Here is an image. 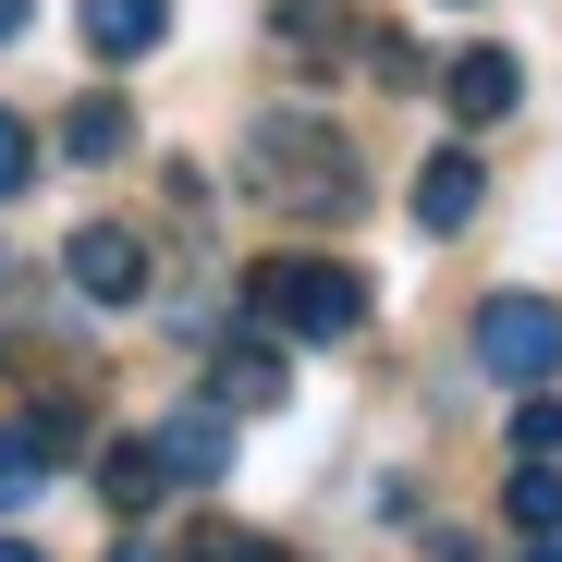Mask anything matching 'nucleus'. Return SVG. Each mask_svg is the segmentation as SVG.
I'll list each match as a JSON object with an SVG mask.
<instances>
[{
	"label": "nucleus",
	"instance_id": "nucleus-1",
	"mask_svg": "<svg viewBox=\"0 0 562 562\" xmlns=\"http://www.w3.org/2000/svg\"><path fill=\"white\" fill-rule=\"evenodd\" d=\"M233 183H245L257 209H281V221H355V209H367V159H355L318 111H269V123L245 135Z\"/></svg>",
	"mask_w": 562,
	"mask_h": 562
},
{
	"label": "nucleus",
	"instance_id": "nucleus-2",
	"mask_svg": "<svg viewBox=\"0 0 562 562\" xmlns=\"http://www.w3.org/2000/svg\"><path fill=\"white\" fill-rule=\"evenodd\" d=\"M245 318L281 342H355L367 330V269L342 257H257L245 269Z\"/></svg>",
	"mask_w": 562,
	"mask_h": 562
},
{
	"label": "nucleus",
	"instance_id": "nucleus-3",
	"mask_svg": "<svg viewBox=\"0 0 562 562\" xmlns=\"http://www.w3.org/2000/svg\"><path fill=\"white\" fill-rule=\"evenodd\" d=\"M464 355H477L502 392H550L562 380V306L550 294H490L477 318H464Z\"/></svg>",
	"mask_w": 562,
	"mask_h": 562
},
{
	"label": "nucleus",
	"instance_id": "nucleus-4",
	"mask_svg": "<svg viewBox=\"0 0 562 562\" xmlns=\"http://www.w3.org/2000/svg\"><path fill=\"white\" fill-rule=\"evenodd\" d=\"M61 269H74L86 306H147V281H159V257H147L135 221H86V233L61 245Z\"/></svg>",
	"mask_w": 562,
	"mask_h": 562
},
{
	"label": "nucleus",
	"instance_id": "nucleus-5",
	"mask_svg": "<svg viewBox=\"0 0 562 562\" xmlns=\"http://www.w3.org/2000/svg\"><path fill=\"white\" fill-rule=\"evenodd\" d=\"M440 99H452V123H514L526 61H514V49H452V61H440Z\"/></svg>",
	"mask_w": 562,
	"mask_h": 562
},
{
	"label": "nucleus",
	"instance_id": "nucleus-6",
	"mask_svg": "<svg viewBox=\"0 0 562 562\" xmlns=\"http://www.w3.org/2000/svg\"><path fill=\"white\" fill-rule=\"evenodd\" d=\"M74 37H86V61H147L159 37H171V0H74Z\"/></svg>",
	"mask_w": 562,
	"mask_h": 562
},
{
	"label": "nucleus",
	"instance_id": "nucleus-7",
	"mask_svg": "<svg viewBox=\"0 0 562 562\" xmlns=\"http://www.w3.org/2000/svg\"><path fill=\"white\" fill-rule=\"evenodd\" d=\"M477 196H490L477 147H428V171H416V233H464V221H477Z\"/></svg>",
	"mask_w": 562,
	"mask_h": 562
},
{
	"label": "nucleus",
	"instance_id": "nucleus-8",
	"mask_svg": "<svg viewBox=\"0 0 562 562\" xmlns=\"http://www.w3.org/2000/svg\"><path fill=\"white\" fill-rule=\"evenodd\" d=\"M147 440H159V464H171V477H196V490H209L221 464H233V404H183V416H159Z\"/></svg>",
	"mask_w": 562,
	"mask_h": 562
},
{
	"label": "nucleus",
	"instance_id": "nucleus-9",
	"mask_svg": "<svg viewBox=\"0 0 562 562\" xmlns=\"http://www.w3.org/2000/svg\"><path fill=\"white\" fill-rule=\"evenodd\" d=\"M281 392H294V367H281V355H269L257 330H233V355L209 367V404H233V416H269Z\"/></svg>",
	"mask_w": 562,
	"mask_h": 562
},
{
	"label": "nucleus",
	"instance_id": "nucleus-10",
	"mask_svg": "<svg viewBox=\"0 0 562 562\" xmlns=\"http://www.w3.org/2000/svg\"><path fill=\"white\" fill-rule=\"evenodd\" d=\"M269 37H281V61H294V74H330V61L355 49V25L330 13V0H269Z\"/></svg>",
	"mask_w": 562,
	"mask_h": 562
},
{
	"label": "nucleus",
	"instance_id": "nucleus-11",
	"mask_svg": "<svg viewBox=\"0 0 562 562\" xmlns=\"http://www.w3.org/2000/svg\"><path fill=\"white\" fill-rule=\"evenodd\" d=\"M123 147H135V111L111 99V86H99V99H74V111H61V159H86V171H111Z\"/></svg>",
	"mask_w": 562,
	"mask_h": 562
},
{
	"label": "nucleus",
	"instance_id": "nucleus-12",
	"mask_svg": "<svg viewBox=\"0 0 562 562\" xmlns=\"http://www.w3.org/2000/svg\"><path fill=\"white\" fill-rule=\"evenodd\" d=\"M159 490H171V464H159V440H147V428L99 452V502H111V514H147Z\"/></svg>",
	"mask_w": 562,
	"mask_h": 562
},
{
	"label": "nucleus",
	"instance_id": "nucleus-13",
	"mask_svg": "<svg viewBox=\"0 0 562 562\" xmlns=\"http://www.w3.org/2000/svg\"><path fill=\"white\" fill-rule=\"evenodd\" d=\"M502 514L526 538H562V452H514V477H502Z\"/></svg>",
	"mask_w": 562,
	"mask_h": 562
},
{
	"label": "nucleus",
	"instance_id": "nucleus-14",
	"mask_svg": "<svg viewBox=\"0 0 562 562\" xmlns=\"http://www.w3.org/2000/svg\"><path fill=\"white\" fill-rule=\"evenodd\" d=\"M37 477H49L37 428H0V514H13V502H37Z\"/></svg>",
	"mask_w": 562,
	"mask_h": 562
},
{
	"label": "nucleus",
	"instance_id": "nucleus-15",
	"mask_svg": "<svg viewBox=\"0 0 562 562\" xmlns=\"http://www.w3.org/2000/svg\"><path fill=\"white\" fill-rule=\"evenodd\" d=\"M355 49H367V74H380V86H428V61H416V37H392V25H380V37H355Z\"/></svg>",
	"mask_w": 562,
	"mask_h": 562
},
{
	"label": "nucleus",
	"instance_id": "nucleus-16",
	"mask_svg": "<svg viewBox=\"0 0 562 562\" xmlns=\"http://www.w3.org/2000/svg\"><path fill=\"white\" fill-rule=\"evenodd\" d=\"M196 562H294V550L257 538V526H209V538H196Z\"/></svg>",
	"mask_w": 562,
	"mask_h": 562
},
{
	"label": "nucleus",
	"instance_id": "nucleus-17",
	"mask_svg": "<svg viewBox=\"0 0 562 562\" xmlns=\"http://www.w3.org/2000/svg\"><path fill=\"white\" fill-rule=\"evenodd\" d=\"M514 452H562V392H526L514 404Z\"/></svg>",
	"mask_w": 562,
	"mask_h": 562
},
{
	"label": "nucleus",
	"instance_id": "nucleus-18",
	"mask_svg": "<svg viewBox=\"0 0 562 562\" xmlns=\"http://www.w3.org/2000/svg\"><path fill=\"white\" fill-rule=\"evenodd\" d=\"M25 183H37V135H25L13 111H0V209H13V196H25Z\"/></svg>",
	"mask_w": 562,
	"mask_h": 562
},
{
	"label": "nucleus",
	"instance_id": "nucleus-19",
	"mask_svg": "<svg viewBox=\"0 0 562 562\" xmlns=\"http://www.w3.org/2000/svg\"><path fill=\"white\" fill-rule=\"evenodd\" d=\"M428 562H490V550L464 538V526H440V538H428Z\"/></svg>",
	"mask_w": 562,
	"mask_h": 562
},
{
	"label": "nucleus",
	"instance_id": "nucleus-20",
	"mask_svg": "<svg viewBox=\"0 0 562 562\" xmlns=\"http://www.w3.org/2000/svg\"><path fill=\"white\" fill-rule=\"evenodd\" d=\"M111 562H183V550H159V538H123V550H111Z\"/></svg>",
	"mask_w": 562,
	"mask_h": 562
},
{
	"label": "nucleus",
	"instance_id": "nucleus-21",
	"mask_svg": "<svg viewBox=\"0 0 562 562\" xmlns=\"http://www.w3.org/2000/svg\"><path fill=\"white\" fill-rule=\"evenodd\" d=\"M25 25H37V0H0V37H25Z\"/></svg>",
	"mask_w": 562,
	"mask_h": 562
},
{
	"label": "nucleus",
	"instance_id": "nucleus-22",
	"mask_svg": "<svg viewBox=\"0 0 562 562\" xmlns=\"http://www.w3.org/2000/svg\"><path fill=\"white\" fill-rule=\"evenodd\" d=\"M0 562H49V550H37V538H0Z\"/></svg>",
	"mask_w": 562,
	"mask_h": 562
},
{
	"label": "nucleus",
	"instance_id": "nucleus-23",
	"mask_svg": "<svg viewBox=\"0 0 562 562\" xmlns=\"http://www.w3.org/2000/svg\"><path fill=\"white\" fill-rule=\"evenodd\" d=\"M526 562H562V538H538V550H526Z\"/></svg>",
	"mask_w": 562,
	"mask_h": 562
}]
</instances>
